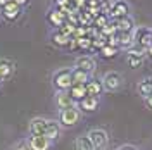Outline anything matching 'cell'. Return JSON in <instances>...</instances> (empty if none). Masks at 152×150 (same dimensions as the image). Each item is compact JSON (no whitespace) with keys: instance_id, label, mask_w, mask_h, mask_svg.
<instances>
[{"instance_id":"e575fe53","label":"cell","mask_w":152,"mask_h":150,"mask_svg":"<svg viewBox=\"0 0 152 150\" xmlns=\"http://www.w3.org/2000/svg\"><path fill=\"white\" fill-rule=\"evenodd\" d=\"M147 55H149V57L152 59V47H151V48H147Z\"/></svg>"},{"instance_id":"ac0fdd59","label":"cell","mask_w":152,"mask_h":150,"mask_svg":"<svg viewBox=\"0 0 152 150\" xmlns=\"http://www.w3.org/2000/svg\"><path fill=\"white\" fill-rule=\"evenodd\" d=\"M114 23H116V29H118V31H121V33H132L133 29H135L133 19L130 17V16L121 17V19H116Z\"/></svg>"},{"instance_id":"ba28073f","label":"cell","mask_w":152,"mask_h":150,"mask_svg":"<svg viewBox=\"0 0 152 150\" xmlns=\"http://www.w3.org/2000/svg\"><path fill=\"white\" fill-rule=\"evenodd\" d=\"M75 67L76 69H81V71H86V73L92 74L95 69H97V62H95V59L92 55H80V57H76Z\"/></svg>"},{"instance_id":"44dd1931","label":"cell","mask_w":152,"mask_h":150,"mask_svg":"<svg viewBox=\"0 0 152 150\" xmlns=\"http://www.w3.org/2000/svg\"><path fill=\"white\" fill-rule=\"evenodd\" d=\"M90 79H92V74L90 73L73 67V84H86Z\"/></svg>"},{"instance_id":"d4e9b609","label":"cell","mask_w":152,"mask_h":150,"mask_svg":"<svg viewBox=\"0 0 152 150\" xmlns=\"http://www.w3.org/2000/svg\"><path fill=\"white\" fill-rule=\"evenodd\" d=\"M109 23H111V21H109V16H104V14H100V16H97V17L94 19V26L99 29V31L104 29Z\"/></svg>"},{"instance_id":"9a60e30c","label":"cell","mask_w":152,"mask_h":150,"mask_svg":"<svg viewBox=\"0 0 152 150\" xmlns=\"http://www.w3.org/2000/svg\"><path fill=\"white\" fill-rule=\"evenodd\" d=\"M43 136H47L52 143L56 140H59V136H61V124L57 121L48 119V126H47V130H45V135H43Z\"/></svg>"},{"instance_id":"4dcf8cb0","label":"cell","mask_w":152,"mask_h":150,"mask_svg":"<svg viewBox=\"0 0 152 150\" xmlns=\"http://www.w3.org/2000/svg\"><path fill=\"white\" fill-rule=\"evenodd\" d=\"M12 150H31V149L26 145V141H21V143H18V145H16Z\"/></svg>"},{"instance_id":"f546056e","label":"cell","mask_w":152,"mask_h":150,"mask_svg":"<svg viewBox=\"0 0 152 150\" xmlns=\"http://www.w3.org/2000/svg\"><path fill=\"white\" fill-rule=\"evenodd\" d=\"M102 0H86V5L88 7H100Z\"/></svg>"},{"instance_id":"8992f818","label":"cell","mask_w":152,"mask_h":150,"mask_svg":"<svg viewBox=\"0 0 152 150\" xmlns=\"http://www.w3.org/2000/svg\"><path fill=\"white\" fill-rule=\"evenodd\" d=\"M21 12H23V7L18 5L14 0H10V2H7L2 7V19H5V21H16L21 16Z\"/></svg>"},{"instance_id":"4316f807","label":"cell","mask_w":152,"mask_h":150,"mask_svg":"<svg viewBox=\"0 0 152 150\" xmlns=\"http://www.w3.org/2000/svg\"><path fill=\"white\" fill-rule=\"evenodd\" d=\"M116 33H118V29H116V23H114V21H113V23H109L104 29H100V35H102V36H105V38L114 36Z\"/></svg>"},{"instance_id":"30bf717a","label":"cell","mask_w":152,"mask_h":150,"mask_svg":"<svg viewBox=\"0 0 152 150\" xmlns=\"http://www.w3.org/2000/svg\"><path fill=\"white\" fill-rule=\"evenodd\" d=\"M66 19H67V14L64 12V10H59V9H54L52 10H48V14H47V21L50 23V26L52 28H56L59 29L64 23H66Z\"/></svg>"},{"instance_id":"d590c367","label":"cell","mask_w":152,"mask_h":150,"mask_svg":"<svg viewBox=\"0 0 152 150\" xmlns=\"http://www.w3.org/2000/svg\"><path fill=\"white\" fill-rule=\"evenodd\" d=\"M0 86H2V83H0Z\"/></svg>"},{"instance_id":"d6986e66","label":"cell","mask_w":152,"mask_h":150,"mask_svg":"<svg viewBox=\"0 0 152 150\" xmlns=\"http://www.w3.org/2000/svg\"><path fill=\"white\" fill-rule=\"evenodd\" d=\"M85 86H86V95H90V97H99V95L104 92V84H102V81L94 79V78H92Z\"/></svg>"},{"instance_id":"7402d4cb","label":"cell","mask_w":152,"mask_h":150,"mask_svg":"<svg viewBox=\"0 0 152 150\" xmlns=\"http://www.w3.org/2000/svg\"><path fill=\"white\" fill-rule=\"evenodd\" d=\"M75 149L76 150H95L92 140L88 138V135H81L75 140Z\"/></svg>"},{"instance_id":"484cf974","label":"cell","mask_w":152,"mask_h":150,"mask_svg":"<svg viewBox=\"0 0 152 150\" xmlns=\"http://www.w3.org/2000/svg\"><path fill=\"white\" fill-rule=\"evenodd\" d=\"M78 42V48L80 50H92V38L90 36H83V38H76Z\"/></svg>"},{"instance_id":"8fae6325","label":"cell","mask_w":152,"mask_h":150,"mask_svg":"<svg viewBox=\"0 0 152 150\" xmlns=\"http://www.w3.org/2000/svg\"><path fill=\"white\" fill-rule=\"evenodd\" d=\"M54 103L59 111L62 109H67V107H73V105H78V103L71 98V95L67 92H56V97H54Z\"/></svg>"},{"instance_id":"6da1fadb","label":"cell","mask_w":152,"mask_h":150,"mask_svg":"<svg viewBox=\"0 0 152 150\" xmlns=\"http://www.w3.org/2000/svg\"><path fill=\"white\" fill-rule=\"evenodd\" d=\"M52 86L56 92H67L73 86V69L64 67L52 74Z\"/></svg>"},{"instance_id":"52a82bcc","label":"cell","mask_w":152,"mask_h":150,"mask_svg":"<svg viewBox=\"0 0 152 150\" xmlns=\"http://www.w3.org/2000/svg\"><path fill=\"white\" fill-rule=\"evenodd\" d=\"M109 16L116 21V19H121V17H126L130 16V5L124 2V0H116L111 4V12Z\"/></svg>"},{"instance_id":"e0dca14e","label":"cell","mask_w":152,"mask_h":150,"mask_svg":"<svg viewBox=\"0 0 152 150\" xmlns=\"http://www.w3.org/2000/svg\"><path fill=\"white\" fill-rule=\"evenodd\" d=\"M50 42H52V45H56L57 48H67V42H69V36L62 35L59 29H54V31L50 33Z\"/></svg>"},{"instance_id":"603a6c76","label":"cell","mask_w":152,"mask_h":150,"mask_svg":"<svg viewBox=\"0 0 152 150\" xmlns=\"http://www.w3.org/2000/svg\"><path fill=\"white\" fill-rule=\"evenodd\" d=\"M107 45V38L102 36L100 33L97 35V36L92 38V48H97V50H102V48Z\"/></svg>"},{"instance_id":"1f68e13d","label":"cell","mask_w":152,"mask_h":150,"mask_svg":"<svg viewBox=\"0 0 152 150\" xmlns=\"http://www.w3.org/2000/svg\"><path fill=\"white\" fill-rule=\"evenodd\" d=\"M14 2H16L18 5H21V7H24V5H28L31 0H14Z\"/></svg>"},{"instance_id":"9c48e42d","label":"cell","mask_w":152,"mask_h":150,"mask_svg":"<svg viewBox=\"0 0 152 150\" xmlns=\"http://www.w3.org/2000/svg\"><path fill=\"white\" fill-rule=\"evenodd\" d=\"M48 126V119L47 117H33L28 124V133L29 135H45V130Z\"/></svg>"},{"instance_id":"d6a6232c","label":"cell","mask_w":152,"mask_h":150,"mask_svg":"<svg viewBox=\"0 0 152 150\" xmlns=\"http://www.w3.org/2000/svg\"><path fill=\"white\" fill-rule=\"evenodd\" d=\"M145 105H147L149 109H152V95H151V97H147V98H145Z\"/></svg>"},{"instance_id":"277c9868","label":"cell","mask_w":152,"mask_h":150,"mask_svg":"<svg viewBox=\"0 0 152 150\" xmlns=\"http://www.w3.org/2000/svg\"><path fill=\"white\" fill-rule=\"evenodd\" d=\"M102 84H104V90L107 92H118L123 86V76L116 71H109L102 78Z\"/></svg>"},{"instance_id":"2e32d148","label":"cell","mask_w":152,"mask_h":150,"mask_svg":"<svg viewBox=\"0 0 152 150\" xmlns=\"http://www.w3.org/2000/svg\"><path fill=\"white\" fill-rule=\"evenodd\" d=\"M137 92H138V95H142L143 98L151 97L152 95V76H147V78H143L142 81H138Z\"/></svg>"},{"instance_id":"4fadbf2b","label":"cell","mask_w":152,"mask_h":150,"mask_svg":"<svg viewBox=\"0 0 152 150\" xmlns=\"http://www.w3.org/2000/svg\"><path fill=\"white\" fill-rule=\"evenodd\" d=\"M78 109L83 112H95L99 109V97H90L86 95L83 100L78 102Z\"/></svg>"},{"instance_id":"83f0119b","label":"cell","mask_w":152,"mask_h":150,"mask_svg":"<svg viewBox=\"0 0 152 150\" xmlns=\"http://www.w3.org/2000/svg\"><path fill=\"white\" fill-rule=\"evenodd\" d=\"M75 29H76L75 24H71L69 21H66V23L59 28V31H61L62 35H66V36H73V35H75Z\"/></svg>"},{"instance_id":"5b68a950","label":"cell","mask_w":152,"mask_h":150,"mask_svg":"<svg viewBox=\"0 0 152 150\" xmlns=\"http://www.w3.org/2000/svg\"><path fill=\"white\" fill-rule=\"evenodd\" d=\"M31 150H50L52 149V141L48 140L47 136H42V135H29L28 140H26Z\"/></svg>"},{"instance_id":"f1b7e54d","label":"cell","mask_w":152,"mask_h":150,"mask_svg":"<svg viewBox=\"0 0 152 150\" xmlns=\"http://www.w3.org/2000/svg\"><path fill=\"white\" fill-rule=\"evenodd\" d=\"M78 48V42H76L75 36H69V42H67V50H76Z\"/></svg>"},{"instance_id":"ffe728a7","label":"cell","mask_w":152,"mask_h":150,"mask_svg":"<svg viewBox=\"0 0 152 150\" xmlns=\"http://www.w3.org/2000/svg\"><path fill=\"white\" fill-rule=\"evenodd\" d=\"M67 93L71 95V98L78 103L80 100H83L86 97V86L85 84H73V86L67 90Z\"/></svg>"},{"instance_id":"5bb4252c","label":"cell","mask_w":152,"mask_h":150,"mask_svg":"<svg viewBox=\"0 0 152 150\" xmlns=\"http://www.w3.org/2000/svg\"><path fill=\"white\" fill-rule=\"evenodd\" d=\"M114 36H116V40H118V48H124V50H128V48H132L133 45H135L133 31L132 33H121V31H118Z\"/></svg>"},{"instance_id":"7a4b0ae2","label":"cell","mask_w":152,"mask_h":150,"mask_svg":"<svg viewBox=\"0 0 152 150\" xmlns=\"http://www.w3.org/2000/svg\"><path fill=\"white\" fill-rule=\"evenodd\" d=\"M81 119V111L78 109V105H73V107H67V109H62L59 111V124L61 128H71L78 124Z\"/></svg>"},{"instance_id":"3957f363","label":"cell","mask_w":152,"mask_h":150,"mask_svg":"<svg viewBox=\"0 0 152 150\" xmlns=\"http://www.w3.org/2000/svg\"><path fill=\"white\" fill-rule=\"evenodd\" d=\"M88 138L92 140L95 150H104V149H107V145H109V135H107L105 130H100V128L90 130V131H88Z\"/></svg>"},{"instance_id":"836d02e7","label":"cell","mask_w":152,"mask_h":150,"mask_svg":"<svg viewBox=\"0 0 152 150\" xmlns=\"http://www.w3.org/2000/svg\"><path fill=\"white\" fill-rule=\"evenodd\" d=\"M118 150H137L135 147H132V145H123V147H119Z\"/></svg>"},{"instance_id":"cb8c5ba5","label":"cell","mask_w":152,"mask_h":150,"mask_svg":"<svg viewBox=\"0 0 152 150\" xmlns=\"http://www.w3.org/2000/svg\"><path fill=\"white\" fill-rule=\"evenodd\" d=\"M118 52H119V48L116 47H109V45H105L102 50H99V54L104 57V59H113V57L118 55Z\"/></svg>"},{"instance_id":"7c38bea8","label":"cell","mask_w":152,"mask_h":150,"mask_svg":"<svg viewBox=\"0 0 152 150\" xmlns=\"http://www.w3.org/2000/svg\"><path fill=\"white\" fill-rule=\"evenodd\" d=\"M14 69H16V64L14 60L10 59H0V83L9 79L10 76L14 74Z\"/></svg>"}]
</instances>
